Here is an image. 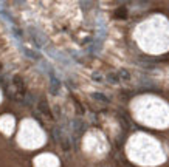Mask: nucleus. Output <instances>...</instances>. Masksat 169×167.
<instances>
[{
  "label": "nucleus",
  "instance_id": "nucleus-7",
  "mask_svg": "<svg viewBox=\"0 0 169 167\" xmlns=\"http://www.w3.org/2000/svg\"><path fill=\"white\" fill-rule=\"evenodd\" d=\"M92 98H93L95 101H98V102H102V104H110V99L106 96V94H102V93H93V94H92Z\"/></svg>",
  "mask_w": 169,
  "mask_h": 167
},
{
  "label": "nucleus",
  "instance_id": "nucleus-8",
  "mask_svg": "<svg viewBox=\"0 0 169 167\" xmlns=\"http://www.w3.org/2000/svg\"><path fill=\"white\" fill-rule=\"evenodd\" d=\"M115 17H118V19H126V17H127V8H124V6L118 8L116 13H115Z\"/></svg>",
  "mask_w": 169,
  "mask_h": 167
},
{
  "label": "nucleus",
  "instance_id": "nucleus-10",
  "mask_svg": "<svg viewBox=\"0 0 169 167\" xmlns=\"http://www.w3.org/2000/svg\"><path fill=\"white\" fill-rule=\"evenodd\" d=\"M92 79L96 81V82H102L104 81V76H102L101 73H98V71H93V73H92Z\"/></svg>",
  "mask_w": 169,
  "mask_h": 167
},
{
  "label": "nucleus",
  "instance_id": "nucleus-6",
  "mask_svg": "<svg viewBox=\"0 0 169 167\" xmlns=\"http://www.w3.org/2000/svg\"><path fill=\"white\" fill-rule=\"evenodd\" d=\"M106 79H107V82H110V84H120V82H121V79H120V74H118V73H113V71H110V73H107Z\"/></svg>",
  "mask_w": 169,
  "mask_h": 167
},
{
  "label": "nucleus",
  "instance_id": "nucleus-9",
  "mask_svg": "<svg viewBox=\"0 0 169 167\" xmlns=\"http://www.w3.org/2000/svg\"><path fill=\"white\" fill-rule=\"evenodd\" d=\"M61 147H62V149H64L65 152L70 150V138H68V136H65L62 141H61Z\"/></svg>",
  "mask_w": 169,
  "mask_h": 167
},
{
  "label": "nucleus",
  "instance_id": "nucleus-3",
  "mask_svg": "<svg viewBox=\"0 0 169 167\" xmlns=\"http://www.w3.org/2000/svg\"><path fill=\"white\" fill-rule=\"evenodd\" d=\"M13 87H14V90L17 92L19 96H22V98H24L25 94H26V90H25L24 81H22V77H20V76H14V77H13Z\"/></svg>",
  "mask_w": 169,
  "mask_h": 167
},
{
  "label": "nucleus",
  "instance_id": "nucleus-1",
  "mask_svg": "<svg viewBox=\"0 0 169 167\" xmlns=\"http://www.w3.org/2000/svg\"><path fill=\"white\" fill-rule=\"evenodd\" d=\"M37 110H39V113L42 116H45L47 119H53V112H51V107H50V104L47 102V99H39L37 102Z\"/></svg>",
  "mask_w": 169,
  "mask_h": 167
},
{
  "label": "nucleus",
  "instance_id": "nucleus-13",
  "mask_svg": "<svg viewBox=\"0 0 169 167\" xmlns=\"http://www.w3.org/2000/svg\"><path fill=\"white\" fill-rule=\"evenodd\" d=\"M73 102H75L76 110H78V113H79V115H84V108H82V105H81V104H79V102L76 101V99H73Z\"/></svg>",
  "mask_w": 169,
  "mask_h": 167
},
{
  "label": "nucleus",
  "instance_id": "nucleus-2",
  "mask_svg": "<svg viewBox=\"0 0 169 167\" xmlns=\"http://www.w3.org/2000/svg\"><path fill=\"white\" fill-rule=\"evenodd\" d=\"M28 36L31 37V40L34 42V43L37 45V47H44L45 45V42H47V39H45V36H42V34L37 31V29H34V28H28Z\"/></svg>",
  "mask_w": 169,
  "mask_h": 167
},
{
  "label": "nucleus",
  "instance_id": "nucleus-5",
  "mask_svg": "<svg viewBox=\"0 0 169 167\" xmlns=\"http://www.w3.org/2000/svg\"><path fill=\"white\" fill-rule=\"evenodd\" d=\"M50 92H51V94H57L61 90V81L56 77V74L53 73V71H50Z\"/></svg>",
  "mask_w": 169,
  "mask_h": 167
},
{
  "label": "nucleus",
  "instance_id": "nucleus-11",
  "mask_svg": "<svg viewBox=\"0 0 169 167\" xmlns=\"http://www.w3.org/2000/svg\"><path fill=\"white\" fill-rule=\"evenodd\" d=\"M24 53H25V54H28V56H30V57H31V59H34V60L40 59V56H39V54H37V53H36V51H31V50H24Z\"/></svg>",
  "mask_w": 169,
  "mask_h": 167
},
{
  "label": "nucleus",
  "instance_id": "nucleus-12",
  "mask_svg": "<svg viewBox=\"0 0 169 167\" xmlns=\"http://www.w3.org/2000/svg\"><path fill=\"white\" fill-rule=\"evenodd\" d=\"M118 74H120V79H123V81H129L130 79V74H129L127 70H121Z\"/></svg>",
  "mask_w": 169,
  "mask_h": 167
},
{
  "label": "nucleus",
  "instance_id": "nucleus-14",
  "mask_svg": "<svg viewBox=\"0 0 169 167\" xmlns=\"http://www.w3.org/2000/svg\"><path fill=\"white\" fill-rule=\"evenodd\" d=\"M0 70H2V63H0Z\"/></svg>",
  "mask_w": 169,
  "mask_h": 167
},
{
  "label": "nucleus",
  "instance_id": "nucleus-4",
  "mask_svg": "<svg viewBox=\"0 0 169 167\" xmlns=\"http://www.w3.org/2000/svg\"><path fill=\"white\" fill-rule=\"evenodd\" d=\"M71 127H73V133H75V136H81L86 132V128H87V125H86V122H84L82 119H75L73 121V124H71Z\"/></svg>",
  "mask_w": 169,
  "mask_h": 167
}]
</instances>
